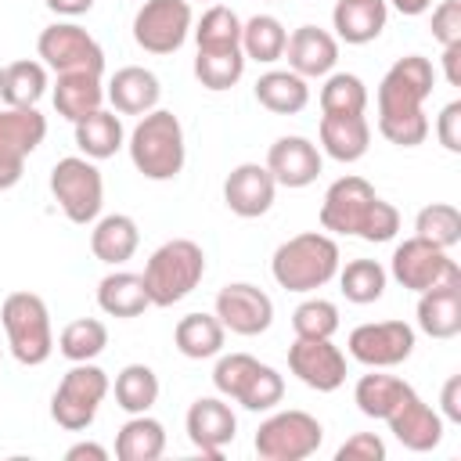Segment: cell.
I'll use <instances>...</instances> for the list:
<instances>
[{"mask_svg": "<svg viewBox=\"0 0 461 461\" xmlns=\"http://www.w3.org/2000/svg\"><path fill=\"white\" fill-rule=\"evenodd\" d=\"M436 68L421 54L396 58L378 83V133L396 148H418L429 137L425 101L432 97Z\"/></svg>", "mask_w": 461, "mask_h": 461, "instance_id": "1", "label": "cell"}, {"mask_svg": "<svg viewBox=\"0 0 461 461\" xmlns=\"http://www.w3.org/2000/svg\"><path fill=\"white\" fill-rule=\"evenodd\" d=\"M321 227L331 234H353L364 241H393L400 230V212L385 198L375 194V187L364 176H339L321 202Z\"/></svg>", "mask_w": 461, "mask_h": 461, "instance_id": "2", "label": "cell"}, {"mask_svg": "<svg viewBox=\"0 0 461 461\" xmlns=\"http://www.w3.org/2000/svg\"><path fill=\"white\" fill-rule=\"evenodd\" d=\"M339 245L324 230H306L277 245L270 259V274L285 292H313L324 288L339 274Z\"/></svg>", "mask_w": 461, "mask_h": 461, "instance_id": "3", "label": "cell"}, {"mask_svg": "<svg viewBox=\"0 0 461 461\" xmlns=\"http://www.w3.org/2000/svg\"><path fill=\"white\" fill-rule=\"evenodd\" d=\"M130 158L148 180H173L184 169V126L169 108H151L130 133Z\"/></svg>", "mask_w": 461, "mask_h": 461, "instance_id": "4", "label": "cell"}, {"mask_svg": "<svg viewBox=\"0 0 461 461\" xmlns=\"http://www.w3.org/2000/svg\"><path fill=\"white\" fill-rule=\"evenodd\" d=\"M140 277H144L151 306H173L184 295H191L198 281L205 277V252L191 238H173L148 256Z\"/></svg>", "mask_w": 461, "mask_h": 461, "instance_id": "5", "label": "cell"}, {"mask_svg": "<svg viewBox=\"0 0 461 461\" xmlns=\"http://www.w3.org/2000/svg\"><path fill=\"white\" fill-rule=\"evenodd\" d=\"M0 324L11 346V357L25 367H40L54 353L50 310L36 292H11L0 306Z\"/></svg>", "mask_w": 461, "mask_h": 461, "instance_id": "6", "label": "cell"}, {"mask_svg": "<svg viewBox=\"0 0 461 461\" xmlns=\"http://www.w3.org/2000/svg\"><path fill=\"white\" fill-rule=\"evenodd\" d=\"M112 382L108 375L94 364V360H79L65 371V378L58 382L54 396H50V418L68 429V432H83L94 425L97 407L104 403Z\"/></svg>", "mask_w": 461, "mask_h": 461, "instance_id": "7", "label": "cell"}, {"mask_svg": "<svg viewBox=\"0 0 461 461\" xmlns=\"http://www.w3.org/2000/svg\"><path fill=\"white\" fill-rule=\"evenodd\" d=\"M50 194L72 223L86 227L101 216V205H104L101 169L94 166V158H83V155L58 158L50 169Z\"/></svg>", "mask_w": 461, "mask_h": 461, "instance_id": "8", "label": "cell"}, {"mask_svg": "<svg viewBox=\"0 0 461 461\" xmlns=\"http://www.w3.org/2000/svg\"><path fill=\"white\" fill-rule=\"evenodd\" d=\"M324 443V425L306 411H277L256 429V454L263 461H303Z\"/></svg>", "mask_w": 461, "mask_h": 461, "instance_id": "9", "label": "cell"}, {"mask_svg": "<svg viewBox=\"0 0 461 461\" xmlns=\"http://www.w3.org/2000/svg\"><path fill=\"white\" fill-rule=\"evenodd\" d=\"M36 54L40 61L54 72V76H65V72H90V76H101L104 72V50L101 43L76 22H54L40 32L36 40Z\"/></svg>", "mask_w": 461, "mask_h": 461, "instance_id": "10", "label": "cell"}, {"mask_svg": "<svg viewBox=\"0 0 461 461\" xmlns=\"http://www.w3.org/2000/svg\"><path fill=\"white\" fill-rule=\"evenodd\" d=\"M47 115L40 108H0V191L22 180L25 158L43 144Z\"/></svg>", "mask_w": 461, "mask_h": 461, "instance_id": "11", "label": "cell"}, {"mask_svg": "<svg viewBox=\"0 0 461 461\" xmlns=\"http://www.w3.org/2000/svg\"><path fill=\"white\" fill-rule=\"evenodd\" d=\"M191 22L194 14L187 0H144L133 14V40L148 54H173L184 47Z\"/></svg>", "mask_w": 461, "mask_h": 461, "instance_id": "12", "label": "cell"}, {"mask_svg": "<svg viewBox=\"0 0 461 461\" xmlns=\"http://www.w3.org/2000/svg\"><path fill=\"white\" fill-rule=\"evenodd\" d=\"M349 357L364 367H396L414 353V328L407 321H375L349 331Z\"/></svg>", "mask_w": 461, "mask_h": 461, "instance_id": "13", "label": "cell"}, {"mask_svg": "<svg viewBox=\"0 0 461 461\" xmlns=\"http://www.w3.org/2000/svg\"><path fill=\"white\" fill-rule=\"evenodd\" d=\"M454 270H461V267L450 259V252L432 245V241H425V238H418V234L400 241L396 252H393V263H389V274L407 292H425V288L439 285Z\"/></svg>", "mask_w": 461, "mask_h": 461, "instance_id": "14", "label": "cell"}, {"mask_svg": "<svg viewBox=\"0 0 461 461\" xmlns=\"http://www.w3.org/2000/svg\"><path fill=\"white\" fill-rule=\"evenodd\" d=\"M216 317L227 331L252 339L274 324V303L263 288H256L249 281H234L216 292Z\"/></svg>", "mask_w": 461, "mask_h": 461, "instance_id": "15", "label": "cell"}, {"mask_svg": "<svg viewBox=\"0 0 461 461\" xmlns=\"http://www.w3.org/2000/svg\"><path fill=\"white\" fill-rule=\"evenodd\" d=\"M288 371L317 393H335L346 382V357L331 339H295L288 346Z\"/></svg>", "mask_w": 461, "mask_h": 461, "instance_id": "16", "label": "cell"}, {"mask_svg": "<svg viewBox=\"0 0 461 461\" xmlns=\"http://www.w3.org/2000/svg\"><path fill=\"white\" fill-rule=\"evenodd\" d=\"M187 439L205 454V457H223V447L234 443L238 418L223 396H198L187 407Z\"/></svg>", "mask_w": 461, "mask_h": 461, "instance_id": "17", "label": "cell"}, {"mask_svg": "<svg viewBox=\"0 0 461 461\" xmlns=\"http://www.w3.org/2000/svg\"><path fill=\"white\" fill-rule=\"evenodd\" d=\"M321 148L310 140V137H299V133H288V137H277L267 151V169L274 176L277 187H306L317 180L321 173Z\"/></svg>", "mask_w": 461, "mask_h": 461, "instance_id": "18", "label": "cell"}, {"mask_svg": "<svg viewBox=\"0 0 461 461\" xmlns=\"http://www.w3.org/2000/svg\"><path fill=\"white\" fill-rule=\"evenodd\" d=\"M274 194H277V184H274L270 169L259 162H241L223 180V202L241 220H256V216L270 212Z\"/></svg>", "mask_w": 461, "mask_h": 461, "instance_id": "19", "label": "cell"}, {"mask_svg": "<svg viewBox=\"0 0 461 461\" xmlns=\"http://www.w3.org/2000/svg\"><path fill=\"white\" fill-rule=\"evenodd\" d=\"M418 328L429 339H454L461 331V270L418 292Z\"/></svg>", "mask_w": 461, "mask_h": 461, "instance_id": "20", "label": "cell"}, {"mask_svg": "<svg viewBox=\"0 0 461 461\" xmlns=\"http://www.w3.org/2000/svg\"><path fill=\"white\" fill-rule=\"evenodd\" d=\"M389 432L414 454H425V450H436L439 439H443V414L432 411L418 393H411L389 418H385Z\"/></svg>", "mask_w": 461, "mask_h": 461, "instance_id": "21", "label": "cell"}, {"mask_svg": "<svg viewBox=\"0 0 461 461\" xmlns=\"http://www.w3.org/2000/svg\"><path fill=\"white\" fill-rule=\"evenodd\" d=\"M285 54H288V68L303 79H317V76H328L339 61V40L321 29V25H299L288 43H285Z\"/></svg>", "mask_w": 461, "mask_h": 461, "instance_id": "22", "label": "cell"}, {"mask_svg": "<svg viewBox=\"0 0 461 461\" xmlns=\"http://www.w3.org/2000/svg\"><path fill=\"white\" fill-rule=\"evenodd\" d=\"M104 97L112 101V108L119 115H148L151 108H158L162 86H158V76L155 72H148L140 65H126V68H119L108 79Z\"/></svg>", "mask_w": 461, "mask_h": 461, "instance_id": "23", "label": "cell"}, {"mask_svg": "<svg viewBox=\"0 0 461 461\" xmlns=\"http://www.w3.org/2000/svg\"><path fill=\"white\" fill-rule=\"evenodd\" d=\"M321 148L335 162H357L371 148V126L367 115H321Z\"/></svg>", "mask_w": 461, "mask_h": 461, "instance_id": "24", "label": "cell"}, {"mask_svg": "<svg viewBox=\"0 0 461 461\" xmlns=\"http://www.w3.org/2000/svg\"><path fill=\"white\" fill-rule=\"evenodd\" d=\"M389 18L385 0H339L331 11V25H335V40H346L353 47L371 43L382 36Z\"/></svg>", "mask_w": 461, "mask_h": 461, "instance_id": "25", "label": "cell"}, {"mask_svg": "<svg viewBox=\"0 0 461 461\" xmlns=\"http://www.w3.org/2000/svg\"><path fill=\"white\" fill-rule=\"evenodd\" d=\"M137 245H140V230H137V220L126 212L101 216L90 230V252L108 267L126 263L137 252Z\"/></svg>", "mask_w": 461, "mask_h": 461, "instance_id": "26", "label": "cell"}, {"mask_svg": "<svg viewBox=\"0 0 461 461\" xmlns=\"http://www.w3.org/2000/svg\"><path fill=\"white\" fill-rule=\"evenodd\" d=\"M256 101L274 115H295L310 104V86L292 68H270L256 79Z\"/></svg>", "mask_w": 461, "mask_h": 461, "instance_id": "27", "label": "cell"}, {"mask_svg": "<svg viewBox=\"0 0 461 461\" xmlns=\"http://www.w3.org/2000/svg\"><path fill=\"white\" fill-rule=\"evenodd\" d=\"M101 104H104L101 76H90V72H65V76H58V83H54V108H58L61 119L79 122L83 115L97 112Z\"/></svg>", "mask_w": 461, "mask_h": 461, "instance_id": "28", "label": "cell"}, {"mask_svg": "<svg viewBox=\"0 0 461 461\" xmlns=\"http://www.w3.org/2000/svg\"><path fill=\"white\" fill-rule=\"evenodd\" d=\"M97 306L108 317H140L151 306L148 288H144V277L140 274H130V270H115V274L101 277V285H97Z\"/></svg>", "mask_w": 461, "mask_h": 461, "instance_id": "29", "label": "cell"}, {"mask_svg": "<svg viewBox=\"0 0 461 461\" xmlns=\"http://www.w3.org/2000/svg\"><path fill=\"white\" fill-rule=\"evenodd\" d=\"M227 328L220 324L216 313H187L173 328V342L187 360H209L223 349Z\"/></svg>", "mask_w": 461, "mask_h": 461, "instance_id": "30", "label": "cell"}, {"mask_svg": "<svg viewBox=\"0 0 461 461\" xmlns=\"http://www.w3.org/2000/svg\"><path fill=\"white\" fill-rule=\"evenodd\" d=\"M47 94V65L32 58H18L4 65L0 79V101L7 108H36V101Z\"/></svg>", "mask_w": 461, "mask_h": 461, "instance_id": "31", "label": "cell"}, {"mask_svg": "<svg viewBox=\"0 0 461 461\" xmlns=\"http://www.w3.org/2000/svg\"><path fill=\"white\" fill-rule=\"evenodd\" d=\"M166 450V429L151 414H130V421L115 436L119 461H158Z\"/></svg>", "mask_w": 461, "mask_h": 461, "instance_id": "32", "label": "cell"}, {"mask_svg": "<svg viewBox=\"0 0 461 461\" xmlns=\"http://www.w3.org/2000/svg\"><path fill=\"white\" fill-rule=\"evenodd\" d=\"M411 393H414V389H411L403 378H396V375H360V382H357V389H353V400H357L360 414L385 421Z\"/></svg>", "mask_w": 461, "mask_h": 461, "instance_id": "33", "label": "cell"}, {"mask_svg": "<svg viewBox=\"0 0 461 461\" xmlns=\"http://www.w3.org/2000/svg\"><path fill=\"white\" fill-rule=\"evenodd\" d=\"M76 126V148L86 155V158H112L119 148H122V122L115 112L108 108H97L90 115H83Z\"/></svg>", "mask_w": 461, "mask_h": 461, "instance_id": "34", "label": "cell"}, {"mask_svg": "<svg viewBox=\"0 0 461 461\" xmlns=\"http://www.w3.org/2000/svg\"><path fill=\"white\" fill-rule=\"evenodd\" d=\"M285 43L288 29L274 14H252L249 22H241V50L259 65H274L277 58H285Z\"/></svg>", "mask_w": 461, "mask_h": 461, "instance_id": "35", "label": "cell"}, {"mask_svg": "<svg viewBox=\"0 0 461 461\" xmlns=\"http://www.w3.org/2000/svg\"><path fill=\"white\" fill-rule=\"evenodd\" d=\"M115 403L126 411V414H148L158 400V375L148 367V364H126L119 375H115Z\"/></svg>", "mask_w": 461, "mask_h": 461, "instance_id": "36", "label": "cell"}, {"mask_svg": "<svg viewBox=\"0 0 461 461\" xmlns=\"http://www.w3.org/2000/svg\"><path fill=\"white\" fill-rule=\"evenodd\" d=\"M367 86L353 72H328L321 86V115H364Z\"/></svg>", "mask_w": 461, "mask_h": 461, "instance_id": "37", "label": "cell"}, {"mask_svg": "<svg viewBox=\"0 0 461 461\" xmlns=\"http://www.w3.org/2000/svg\"><path fill=\"white\" fill-rule=\"evenodd\" d=\"M385 267L378 259H349L342 270H339V288L349 303L357 306H367V303H378L382 292H385Z\"/></svg>", "mask_w": 461, "mask_h": 461, "instance_id": "38", "label": "cell"}, {"mask_svg": "<svg viewBox=\"0 0 461 461\" xmlns=\"http://www.w3.org/2000/svg\"><path fill=\"white\" fill-rule=\"evenodd\" d=\"M198 50H238L241 47V18L227 4H212L194 25Z\"/></svg>", "mask_w": 461, "mask_h": 461, "instance_id": "39", "label": "cell"}, {"mask_svg": "<svg viewBox=\"0 0 461 461\" xmlns=\"http://www.w3.org/2000/svg\"><path fill=\"white\" fill-rule=\"evenodd\" d=\"M245 50H198L194 54V76L205 90H230L245 76Z\"/></svg>", "mask_w": 461, "mask_h": 461, "instance_id": "40", "label": "cell"}, {"mask_svg": "<svg viewBox=\"0 0 461 461\" xmlns=\"http://www.w3.org/2000/svg\"><path fill=\"white\" fill-rule=\"evenodd\" d=\"M108 346V328L97 321V317H79V321H68L58 335V349L65 360L79 364V360H94L101 357Z\"/></svg>", "mask_w": 461, "mask_h": 461, "instance_id": "41", "label": "cell"}, {"mask_svg": "<svg viewBox=\"0 0 461 461\" xmlns=\"http://www.w3.org/2000/svg\"><path fill=\"white\" fill-rule=\"evenodd\" d=\"M414 234L450 252V249L461 241V212H457V205H450V202H432V205L418 209V216H414Z\"/></svg>", "mask_w": 461, "mask_h": 461, "instance_id": "42", "label": "cell"}, {"mask_svg": "<svg viewBox=\"0 0 461 461\" xmlns=\"http://www.w3.org/2000/svg\"><path fill=\"white\" fill-rule=\"evenodd\" d=\"M295 339H331L339 331V306L331 299H306L292 310Z\"/></svg>", "mask_w": 461, "mask_h": 461, "instance_id": "43", "label": "cell"}, {"mask_svg": "<svg viewBox=\"0 0 461 461\" xmlns=\"http://www.w3.org/2000/svg\"><path fill=\"white\" fill-rule=\"evenodd\" d=\"M281 396H285V378L270 364H259L234 403H241L245 411H274L281 403Z\"/></svg>", "mask_w": 461, "mask_h": 461, "instance_id": "44", "label": "cell"}, {"mask_svg": "<svg viewBox=\"0 0 461 461\" xmlns=\"http://www.w3.org/2000/svg\"><path fill=\"white\" fill-rule=\"evenodd\" d=\"M256 367H259V360L249 357V353H227V357H220L216 367H212V385H216V393L227 396V400H238L241 389L249 385V378L256 375Z\"/></svg>", "mask_w": 461, "mask_h": 461, "instance_id": "45", "label": "cell"}, {"mask_svg": "<svg viewBox=\"0 0 461 461\" xmlns=\"http://www.w3.org/2000/svg\"><path fill=\"white\" fill-rule=\"evenodd\" d=\"M432 40L443 47L461 43V0H439L432 7Z\"/></svg>", "mask_w": 461, "mask_h": 461, "instance_id": "46", "label": "cell"}, {"mask_svg": "<svg viewBox=\"0 0 461 461\" xmlns=\"http://www.w3.org/2000/svg\"><path fill=\"white\" fill-rule=\"evenodd\" d=\"M335 461H385V443L375 432H357L335 450Z\"/></svg>", "mask_w": 461, "mask_h": 461, "instance_id": "47", "label": "cell"}, {"mask_svg": "<svg viewBox=\"0 0 461 461\" xmlns=\"http://www.w3.org/2000/svg\"><path fill=\"white\" fill-rule=\"evenodd\" d=\"M436 137L447 151H461V101H450L443 104V112L436 115Z\"/></svg>", "mask_w": 461, "mask_h": 461, "instance_id": "48", "label": "cell"}, {"mask_svg": "<svg viewBox=\"0 0 461 461\" xmlns=\"http://www.w3.org/2000/svg\"><path fill=\"white\" fill-rule=\"evenodd\" d=\"M439 403H443V418L461 425V375H450L443 382V393H439Z\"/></svg>", "mask_w": 461, "mask_h": 461, "instance_id": "49", "label": "cell"}, {"mask_svg": "<svg viewBox=\"0 0 461 461\" xmlns=\"http://www.w3.org/2000/svg\"><path fill=\"white\" fill-rule=\"evenodd\" d=\"M443 76L450 86H461V43L443 47Z\"/></svg>", "mask_w": 461, "mask_h": 461, "instance_id": "50", "label": "cell"}, {"mask_svg": "<svg viewBox=\"0 0 461 461\" xmlns=\"http://www.w3.org/2000/svg\"><path fill=\"white\" fill-rule=\"evenodd\" d=\"M43 4L61 18H79V14H86L94 7V0H43Z\"/></svg>", "mask_w": 461, "mask_h": 461, "instance_id": "51", "label": "cell"}, {"mask_svg": "<svg viewBox=\"0 0 461 461\" xmlns=\"http://www.w3.org/2000/svg\"><path fill=\"white\" fill-rule=\"evenodd\" d=\"M65 457H68V461H83V457H90V461H108V450H104L101 443H72V447L65 450Z\"/></svg>", "mask_w": 461, "mask_h": 461, "instance_id": "52", "label": "cell"}, {"mask_svg": "<svg viewBox=\"0 0 461 461\" xmlns=\"http://www.w3.org/2000/svg\"><path fill=\"white\" fill-rule=\"evenodd\" d=\"M393 7L400 14H407V18H418V14H425L432 7V0H393Z\"/></svg>", "mask_w": 461, "mask_h": 461, "instance_id": "53", "label": "cell"}, {"mask_svg": "<svg viewBox=\"0 0 461 461\" xmlns=\"http://www.w3.org/2000/svg\"><path fill=\"white\" fill-rule=\"evenodd\" d=\"M0 79H4V65H0Z\"/></svg>", "mask_w": 461, "mask_h": 461, "instance_id": "54", "label": "cell"}]
</instances>
